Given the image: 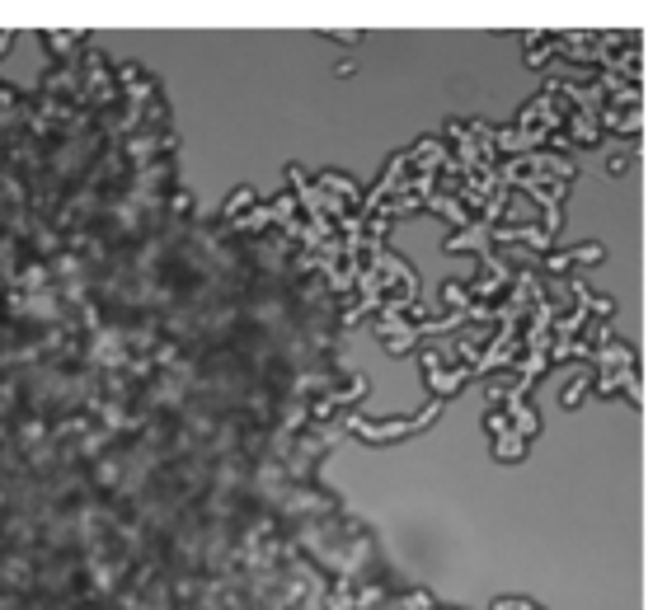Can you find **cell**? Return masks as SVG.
Returning a JSON list of instances; mask_svg holds the SVG:
<instances>
[]
</instances>
